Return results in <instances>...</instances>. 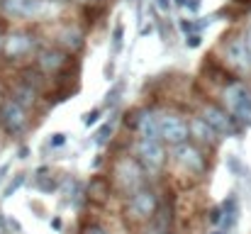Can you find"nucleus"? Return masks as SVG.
<instances>
[{
	"mask_svg": "<svg viewBox=\"0 0 251 234\" xmlns=\"http://www.w3.org/2000/svg\"><path fill=\"white\" fill-rule=\"evenodd\" d=\"M2 98H5V90H2V85H0V103H2Z\"/></svg>",
	"mask_w": 251,
	"mask_h": 234,
	"instance_id": "45",
	"label": "nucleus"
},
{
	"mask_svg": "<svg viewBox=\"0 0 251 234\" xmlns=\"http://www.w3.org/2000/svg\"><path fill=\"white\" fill-rule=\"evenodd\" d=\"M102 112H105V107H93L90 112H85V117H83V125L85 127H95L98 122H100V117H102Z\"/></svg>",
	"mask_w": 251,
	"mask_h": 234,
	"instance_id": "26",
	"label": "nucleus"
},
{
	"mask_svg": "<svg viewBox=\"0 0 251 234\" xmlns=\"http://www.w3.org/2000/svg\"><path fill=\"white\" fill-rule=\"evenodd\" d=\"M190 12H200V7H202V0H188V5H185Z\"/></svg>",
	"mask_w": 251,
	"mask_h": 234,
	"instance_id": "34",
	"label": "nucleus"
},
{
	"mask_svg": "<svg viewBox=\"0 0 251 234\" xmlns=\"http://www.w3.org/2000/svg\"><path fill=\"white\" fill-rule=\"evenodd\" d=\"M247 44H249V54H251V32L247 34Z\"/></svg>",
	"mask_w": 251,
	"mask_h": 234,
	"instance_id": "44",
	"label": "nucleus"
},
{
	"mask_svg": "<svg viewBox=\"0 0 251 234\" xmlns=\"http://www.w3.org/2000/svg\"><path fill=\"white\" fill-rule=\"evenodd\" d=\"M188 127H190V139H195V144H198L200 149H205V147H217L220 134H217L200 115L193 117V120L188 122Z\"/></svg>",
	"mask_w": 251,
	"mask_h": 234,
	"instance_id": "16",
	"label": "nucleus"
},
{
	"mask_svg": "<svg viewBox=\"0 0 251 234\" xmlns=\"http://www.w3.org/2000/svg\"><path fill=\"white\" fill-rule=\"evenodd\" d=\"M176 166H180L183 171H188L190 176H205L210 171V158L205 154V149H200L198 144H180V147H173V156Z\"/></svg>",
	"mask_w": 251,
	"mask_h": 234,
	"instance_id": "4",
	"label": "nucleus"
},
{
	"mask_svg": "<svg viewBox=\"0 0 251 234\" xmlns=\"http://www.w3.org/2000/svg\"><path fill=\"white\" fill-rule=\"evenodd\" d=\"M200 117L220 134V137H234V134H239V122L225 110V107H220V105H215V103H205L202 107H200Z\"/></svg>",
	"mask_w": 251,
	"mask_h": 234,
	"instance_id": "6",
	"label": "nucleus"
},
{
	"mask_svg": "<svg viewBox=\"0 0 251 234\" xmlns=\"http://www.w3.org/2000/svg\"><path fill=\"white\" fill-rule=\"evenodd\" d=\"M7 95H10L17 105H22L25 110H32V107L39 103V90H37L34 85H27V83L17 80V78L12 80V85H10Z\"/></svg>",
	"mask_w": 251,
	"mask_h": 234,
	"instance_id": "17",
	"label": "nucleus"
},
{
	"mask_svg": "<svg viewBox=\"0 0 251 234\" xmlns=\"http://www.w3.org/2000/svg\"><path fill=\"white\" fill-rule=\"evenodd\" d=\"M2 49H5V32H0V54H2Z\"/></svg>",
	"mask_w": 251,
	"mask_h": 234,
	"instance_id": "41",
	"label": "nucleus"
},
{
	"mask_svg": "<svg viewBox=\"0 0 251 234\" xmlns=\"http://www.w3.org/2000/svg\"><path fill=\"white\" fill-rule=\"evenodd\" d=\"M105 10L95 2V5H85V7H81V17L85 20V25H95L98 20H100V15H102Z\"/></svg>",
	"mask_w": 251,
	"mask_h": 234,
	"instance_id": "22",
	"label": "nucleus"
},
{
	"mask_svg": "<svg viewBox=\"0 0 251 234\" xmlns=\"http://www.w3.org/2000/svg\"><path fill=\"white\" fill-rule=\"evenodd\" d=\"M102 161H105L102 156H100V158H95V161H93V168H98V166H102Z\"/></svg>",
	"mask_w": 251,
	"mask_h": 234,
	"instance_id": "42",
	"label": "nucleus"
},
{
	"mask_svg": "<svg viewBox=\"0 0 251 234\" xmlns=\"http://www.w3.org/2000/svg\"><path fill=\"white\" fill-rule=\"evenodd\" d=\"M171 2H173L176 7H185V5H188V0H171Z\"/></svg>",
	"mask_w": 251,
	"mask_h": 234,
	"instance_id": "40",
	"label": "nucleus"
},
{
	"mask_svg": "<svg viewBox=\"0 0 251 234\" xmlns=\"http://www.w3.org/2000/svg\"><path fill=\"white\" fill-rule=\"evenodd\" d=\"M22 183H25V173H17V176H15L5 188H2V200H5V198H12V195H15V190H17Z\"/></svg>",
	"mask_w": 251,
	"mask_h": 234,
	"instance_id": "24",
	"label": "nucleus"
},
{
	"mask_svg": "<svg viewBox=\"0 0 251 234\" xmlns=\"http://www.w3.org/2000/svg\"><path fill=\"white\" fill-rule=\"evenodd\" d=\"M122 44H125V25H122V22H117V25H115V29H112L110 54H112V56H117V54L122 52Z\"/></svg>",
	"mask_w": 251,
	"mask_h": 234,
	"instance_id": "21",
	"label": "nucleus"
},
{
	"mask_svg": "<svg viewBox=\"0 0 251 234\" xmlns=\"http://www.w3.org/2000/svg\"><path fill=\"white\" fill-rule=\"evenodd\" d=\"M178 27H180L185 34H193V32H195V22H188V20H180V22H178Z\"/></svg>",
	"mask_w": 251,
	"mask_h": 234,
	"instance_id": "32",
	"label": "nucleus"
},
{
	"mask_svg": "<svg viewBox=\"0 0 251 234\" xmlns=\"http://www.w3.org/2000/svg\"><path fill=\"white\" fill-rule=\"evenodd\" d=\"M161 193H156L154 185H144L129 198H125V222L132 227H144L154 220L159 210Z\"/></svg>",
	"mask_w": 251,
	"mask_h": 234,
	"instance_id": "1",
	"label": "nucleus"
},
{
	"mask_svg": "<svg viewBox=\"0 0 251 234\" xmlns=\"http://www.w3.org/2000/svg\"><path fill=\"white\" fill-rule=\"evenodd\" d=\"M7 171H10V168H7V163H2V166H0V181L5 178V173H7Z\"/></svg>",
	"mask_w": 251,
	"mask_h": 234,
	"instance_id": "39",
	"label": "nucleus"
},
{
	"mask_svg": "<svg viewBox=\"0 0 251 234\" xmlns=\"http://www.w3.org/2000/svg\"><path fill=\"white\" fill-rule=\"evenodd\" d=\"M190 139V127L180 112H164L161 115V142L168 147H180Z\"/></svg>",
	"mask_w": 251,
	"mask_h": 234,
	"instance_id": "7",
	"label": "nucleus"
},
{
	"mask_svg": "<svg viewBox=\"0 0 251 234\" xmlns=\"http://www.w3.org/2000/svg\"><path fill=\"white\" fill-rule=\"evenodd\" d=\"M64 144H66V134H64V132L51 134V142H49V147H51V149H59V147H64Z\"/></svg>",
	"mask_w": 251,
	"mask_h": 234,
	"instance_id": "30",
	"label": "nucleus"
},
{
	"mask_svg": "<svg viewBox=\"0 0 251 234\" xmlns=\"http://www.w3.org/2000/svg\"><path fill=\"white\" fill-rule=\"evenodd\" d=\"M154 2H156V7H159L161 12H168V10H171V5H173L171 0H154Z\"/></svg>",
	"mask_w": 251,
	"mask_h": 234,
	"instance_id": "35",
	"label": "nucleus"
},
{
	"mask_svg": "<svg viewBox=\"0 0 251 234\" xmlns=\"http://www.w3.org/2000/svg\"><path fill=\"white\" fill-rule=\"evenodd\" d=\"M112 132H115V125L107 120V122H102L98 130H95V134H93V142H95V147H107L110 144V139H112Z\"/></svg>",
	"mask_w": 251,
	"mask_h": 234,
	"instance_id": "20",
	"label": "nucleus"
},
{
	"mask_svg": "<svg viewBox=\"0 0 251 234\" xmlns=\"http://www.w3.org/2000/svg\"><path fill=\"white\" fill-rule=\"evenodd\" d=\"M122 88H125V80H120V83H115L112 85V90L105 95V103H102V107L107 110V107H112L115 103H117V95H122Z\"/></svg>",
	"mask_w": 251,
	"mask_h": 234,
	"instance_id": "23",
	"label": "nucleus"
},
{
	"mask_svg": "<svg viewBox=\"0 0 251 234\" xmlns=\"http://www.w3.org/2000/svg\"><path fill=\"white\" fill-rule=\"evenodd\" d=\"M51 230L61 232V230H64V220H61V217H51Z\"/></svg>",
	"mask_w": 251,
	"mask_h": 234,
	"instance_id": "37",
	"label": "nucleus"
},
{
	"mask_svg": "<svg viewBox=\"0 0 251 234\" xmlns=\"http://www.w3.org/2000/svg\"><path fill=\"white\" fill-rule=\"evenodd\" d=\"M49 2L42 0H0V12L7 17H20V20H29V17H39L47 10Z\"/></svg>",
	"mask_w": 251,
	"mask_h": 234,
	"instance_id": "13",
	"label": "nucleus"
},
{
	"mask_svg": "<svg viewBox=\"0 0 251 234\" xmlns=\"http://www.w3.org/2000/svg\"><path fill=\"white\" fill-rule=\"evenodd\" d=\"M225 110L244 127L251 125V88L244 80H232L222 90Z\"/></svg>",
	"mask_w": 251,
	"mask_h": 234,
	"instance_id": "3",
	"label": "nucleus"
},
{
	"mask_svg": "<svg viewBox=\"0 0 251 234\" xmlns=\"http://www.w3.org/2000/svg\"><path fill=\"white\" fill-rule=\"evenodd\" d=\"M37 188H39L42 193H54V190L59 188V183H56L51 176H39V178H37Z\"/></svg>",
	"mask_w": 251,
	"mask_h": 234,
	"instance_id": "25",
	"label": "nucleus"
},
{
	"mask_svg": "<svg viewBox=\"0 0 251 234\" xmlns=\"http://www.w3.org/2000/svg\"><path fill=\"white\" fill-rule=\"evenodd\" d=\"M212 234H227V232H225V230H215Z\"/></svg>",
	"mask_w": 251,
	"mask_h": 234,
	"instance_id": "46",
	"label": "nucleus"
},
{
	"mask_svg": "<svg viewBox=\"0 0 251 234\" xmlns=\"http://www.w3.org/2000/svg\"><path fill=\"white\" fill-rule=\"evenodd\" d=\"M0 127L10 134V137H20L29 130V110H25L22 105H17L10 95L2 98L0 103Z\"/></svg>",
	"mask_w": 251,
	"mask_h": 234,
	"instance_id": "5",
	"label": "nucleus"
},
{
	"mask_svg": "<svg viewBox=\"0 0 251 234\" xmlns=\"http://www.w3.org/2000/svg\"><path fill=\"white\" fill-rule=\"evenodd\" d=\"M7 225H10V234H20V232H22V227H20V225H17L12 217H7Z\"/></svg>",
	"mask_w": 251,
	"mask_h": 234,
	"instance_id": "36",
	"label": "nucleus"
},
{
	"mask_svg": "<svg viewBox=\"0 0 251 234\" xmlns=\"http://www.w3.org/2000/svg\"><path fill=\"white\" fill-rule=\"evenodd\" d=\"M42 2H49V5H61V2H66V0H42Z\"/></svg>",
	"mask_w": 251,
	"mask_h": 234,
	"instance_id": "43",
	"label": "nucleus"
},
{
	"mask_svg": "<svg viewBox=\"0 0 251 234\" xmlns=\"http://www.w3.org/2000/svg\"><path fill=\"white\" fill-rule=\"evenodd\" d=\"M34 47H37L34 32H29V29H17V32H12V34L5 37V49H2V54H5V59L15 61V59H22V56L32 54Z\"/></svg>",
	"mask_w": 251,
	"mask_h": 234,
	"instance_id": "12",
	"label": "nucleus"
},
{
	"mask_svg": "<svg viewBox=\"0 0 251 234\" xmlns=\"http://www.w3.org/2000/svg\"><path fill=\"white\" fill-rule=\"evenodd\" d=\"M132 156L144 166V171H161L168 161V152L164 142H137Z\"/></svg>",
	"mask_w": 251,
	"mask_h": 234,
	"instance_id": "9",
	"label": "nucleus"
},
{
	"mask_svg": "<svg viewBox=\"0 0 251 234\" xmlns=\"http://www.w3.org/2000/svg\"><path fill=\"white\" fill-rule=\"evenodd\" d=\"M134 132L139 134L142 142H161V115L154 107L137 110Z\"/></svg>",
	"mask_w": 251,
	"mask_h": 234,
	"instance_id": "11",
	"label": "nucleus"
},
{
	"mask_svg": "<svg viewBox=\"0 0 251 234\" xmlns=\"http://www.w3.org/2000/svg\"><path fill=\"white\" fill-rule=\"evenodd\" d=\"M110 178H112V185H115L125 198H129L132 193H137V190L144 188V185H151V181H149L144 166H142L132 154L120 156V158L115 161Z\"/></svg>",
	"mask_w": 251,
	"mask_h": 234,
	"instance_id": "2",
	"label": "nucleus"
},
{
	"mask_svg": "<svg viewBox=\"0 0 251 234\" xmlns=\"http://www.w3.org/2000/svg\"><path fill=\"white\" fill-rule=\"evenodd\" d=\"M185 44H188L190 49H198V47L202 44V34H198V32H193V34H188V37H185Z\"/></svg>",
	"mask_w": 251,
	"mask_h": 234,
	"instance_id": "29",
	"label": "nucleus"
},
{
	"mask_svg": "<svg viewBox=\"0 0 251 234\" xmlns=\"http://www.w3.org/2000/svg\"><path fill=\"white\" fill-rule=\"evenodd\" d=\"M0 234H10V225H7V215L0 210Z\"/></svg>",
	"mask_w": 251,
	"mask_h": 234,
	"instance_id": "33",
	"label": "nucleus"
},
{
	"mask_svg": "<svg viewBox=\"0 0 251 234\" xmlns=\"http://www.w3.org/2000/svg\"><path fill=\"white\" fill-rule=\"evenodd\" d=\"M44 78L47 76H44L34 64H32V66H25V69H20V71H17V80H22V83H27V85H34L37 90L44 85Z\"/></svg>",
	"mask_w": 251,
	"mask_h": 234,
	"instance_id": "19",
	"label": "nucleus"
},
{
	"mask_svg": "<svg viewBox=\"0 0 251 234\" xmlns=\"http://www.w3.org/2000/svg\"><path fill=\"white\" fill-rule=\"evenodd\" d=\"M222 220H225V212H222V208H220V205H217V208H212V210H210V225L220 230V227H222Z\"/></svg>",
	"mask_w": 251,
	"mask_h": 234,
	"instance_id": "28",
	"label": "nucleus"
},
{
	"mask_svg": "<svg viewBox=\"0 0 251 234\" xmlns=\"http://www.w3.org/2000/svg\"><path fill=\"white\" fill-rule=\"evenodd\" d=\"M112 178L110 176H105V173H95L90 181H88V185H85V198H88V203H93V205H105L110 198H112Z\"/></svg>",
	"mask_w": 251,
	"mask_h": 234,
	"instance_id": "14",
	"label": "nucleus"
},
{
	"mask_svg": "<svg viewBox=\"0 0 251 234\" xmlns=\"http://www.w3.org/2000/svg\"><path fill=\"white\" fill-rule=\"evenodd\" d=\"M74 2H78V5H81V7H85V5H95V2H98V0H74Z\"/></svg>",
	"mask_w": 251,
	"mask_h": 234,
	"instance_id": "38",
	"label": "nucleus"
},
{
	"mask_svg": "<svg viewBox=\"0 0 251 234\" xmlns=\"http://www.w3.org/2000/svg\"><path fill=\"white\" fill-rule=\"evenodd\" d=\"M81 234H110V230L100 222H85L81 227Z\"/></svg>",
	"mask_w": 251,
	"mask_h": 234,
	"instance_id": "27",
	"label": "nucleus"
},
{
	"mask_svg": "<svg viewBox=\"0 0 251 234\" xmlns=\"http://www.w3.org/2000/svg\"><path fill=\"white\" fill-rule=\"evenodd\" d=\"M74 64V56L66 54L64 49L59 47H44L37 52V59H34V66L44 74V76H56L61 74L64 69H69Z\"/></svg>",
	"mask_w": 251,
	"mask_h": 234,
	"instance_id": "8",
	"label": "nucleus"
},
{
	"mask_svg": "<svg viewBox=\"0 0 251 234\" xmlns=\"http://www.w3.org/2000/svg\"><path fill=\"white\" fill-rule=\"evenodd\" d=\"M222 54H225V61H227L234 71H239V74L251 71V54H249V44H247V37H244V34L229 37V39L225 42Z\"/></svg>",
	"mask_w": 251,
	"mask_h": 234,
	"instance_id": "10",
	"label": "nucleus"
},
{
	"mask_svg": "<svg viewBox=\"0 0 251 234\" xmlns=\"http://www.w3.org/2000/svg\"><path fill=\"white\" fill-rule=\"evenodd\" d=\"M85 44V32L78 27V25H66L56 32V47L64 49L66 54H78Z\"/></svg>",
	"mask_w": 251,
	"mask_h": 234,
	"instance_id": "15",
	"label": "nucleus"
},
{
	"mask_svg": "<svg viewBox=\"0 0 251 234\" xmlns=\"http://www.w3.org/2000/svg\"><path fill=\"white\" fill-rule=\"evenodd\" d=\"M156 27L161 29V37H164V42H168V39H171V27L166 25V17H161V20L156 22Z\"/></svg>",
	"mask_w": 251,
	"mask_h": 234,
	"instance_id": "31",
	"label": "nucleus"
},
{
	"mask_svg": "<svg viewBox=\"0 0 251 234\" xmlns=\"http://www.w3.org/2000/svg\"><path fill=\"white\" fill-rule=\"evenodd\" d=\"M220 208H222V212H225V220H222V227H220V230L229 232V230L237 225V220H239V198L232 193Z\"/></svg>",
	"mask_w": 251,
	"mask_h": 234,
	"instance_id": "18",
	"label": "nucleus"
}]
</instances>
